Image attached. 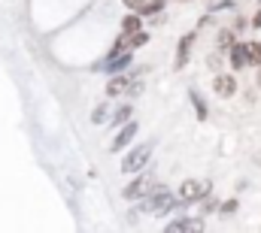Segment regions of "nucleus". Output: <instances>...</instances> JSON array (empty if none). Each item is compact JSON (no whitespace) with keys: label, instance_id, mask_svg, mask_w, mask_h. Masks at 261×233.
<instances>
[{"label":"nucleus","instance_id":"nucleus-2","mask_svg":"<svg viewBox=\"0 0 261 233\" xmlns=\"http://www.w3.org/2000/svg\"><path fill=\"white\" fill-rule=\"evenodd\" d=\"M206 191H210L206 182L189 179V182H182V188H179V200H182V203H195V200H203V197H206Z\"/></svg>","mask_w":261,"mask_h":233},{"label":"nucleus","instance_id":"nucleus-8","mask_svg":"<svg viewBox=\"0 0 261 233\" xmlns=\"http://www.w3.org/2000/svg\"><path fill=\"white\" fill-rule=\"evenodd\" d=\"M130 67V52H122V55H113V58L107 61V73H125Z\"/></svg>","mask_w":261,"mask_h":233},{"label":"nucleus","instance_id":"nucleus-3","mask_svg":"<svg viewBox=\"0 0 261 233\" xmlns=\"http://www.w3.org/2000/svg\"><path fill=\"white\" fill-rule=\"evenodd\" d=\"M152 188H155V176L152 173L149 176H137L128 188H125V197H128V200H140V197H146Z\"/></svg>","mask_w":261,"mask_h":233},{"label":"nucleus","instance_id":"nucleus-11","mask_svg":"<svg viewBox=\"0 0 261 233\" xmlns=\"http://www.w3.org/2000/svg\"><path fill=\"white\" fill-rule=\"evenodd\" d=\"M130 115H134V106H130V103H122V106L113 112V127H122L125 121H130Z\"/></svg>","mask_w":261,"mask_h":233},{"label":"nucleus","instance_id":"nucleus-13","mask_svg":"<svg viewBox=\"0 0 261 233\" xmlns=\"http://www.w3.org/2000/svg\"><path fill=\"white\" fill-rule=\"evenodd\" d=\"M91 121H94V124H103V121H107V106H103V103L91 112Z\"/></svg>","mask_w":261,"mask_h":233},{"label":"nucleus","instance_id":"nucleus-6","mask_svg":"<svg viewBox=\"0 0 261 233\" xmlns=\"http://www.w3.org/2000/svg\"><path fill=\"white\" fill-rule=\"evenodd\" d=\"M213 88H216V94H219V97H231V94H237V79H234V76L219 73V76L213 79Z\"/></svg>","mask_w":261,"mask_h":233},{"label":"nucleus","instance_id":"nucleus-5","mask_svg":"<svg viewBox=\"0 0 261 233\" xmlns=\"http://www.w3.org/2000/svg\"><path fill=\"white\" fill-rule=\"evenodd\" d=\"M134 82V76H125V73H113V79H110V85H107V97H119V94H125L128 91V85Z\"/></svg>","mask_w":261,"mask_h":233},{"label":"nucleus","instance_id":"nucleus-7","mask_svg":"<svg viewBox=\"0 0 261 233\" xmlns=\"http://www.w3.org/2000/svg\"><path fill=\"white\" fill-rule=\"evenodd\" d=\"M252 64V52H249V43L246 46H231V67L234 70H243V67H249Z\"/></svg>","mask_w":261,"mask_h":233},{"label":"nucleus","instance_id":"nucleus-4","mask_svg":"<svg viewBox=\"0 0 261 233\" xmlns=\"http://www.w3.org/2000/svg\"><path fill=\"white\" fill-rule=\"evenodd\" d=\"M134 136H137V124H134V121H125V124L119 127V133H116V139H113L110 152H122V149H128Z\"/></svg>","mask_w":261,"mask_h":233},{"label":"nucleus","instance_id":"nucleus-1","mask_svg":"<svg viewBox=\"0 0 261 233\" xmlns=\"http://www.w3.org/2000/svg\"><path fill=\"white\" fill-rule=\"evenodd\" d=\"M149 155H152V142L130 149L128 155H125V161H122V173H140L149 164Z\"/></svg>","mask_w":261,"mask_h":233},{"label":"nucleus","instance_id":"nucleus-9","mask_svg":"<svg viewBox=\"0 0 261 233\" xmlns=\"http://www.w3.org/2000/svg\"><path fill=\"white\" fill-rule=\"evenodd\" d=\"M137 31H143V21H140V15L137 12H130L122 18V37H134Z\"/></svg>","mask_w":261,"mask_h":233},{"label":"nucleus","instance_id":"nucleus-10","mask_svg":"<svg viewBox=\"0 0 261 233\" xmlns=\"http://www.w3.org/2000/svg\"><path fill=\"white\" fill-rule=\"evenodd\" d=\"M203 227L197 218H176V221H167V230H197Z\"/></svg>","mask_w":261,"mask_h":233},{"label":"nucleus","instance_id":"nucleus-12","mask_svg":"<svg viewBox=\"0 0 261 233\" xmlns=\"http://www.w3.org/2000/svg\"><path fill=\"white\" fill-rule=\"evenodd\" d=\"M192 40H195V37H182V43H179V55H176V67H182V64L189 61V52H192Z\"/></svg>","mask_w":261,"mask_h":233},{"label":"nucleus","instance_id":"nucleus-14","mask_svg":"<svg viewBox=\"0 0 261 233\" xmlns=\"http://www.w3.org/2000/svg\"><path fill=\"white\" fill-rule=\"evenodd\" d=\"M252 27H261V9L255 12V18H252Z\"/></svg>","mask_w":261,"mask_h":233}]
</instances>
